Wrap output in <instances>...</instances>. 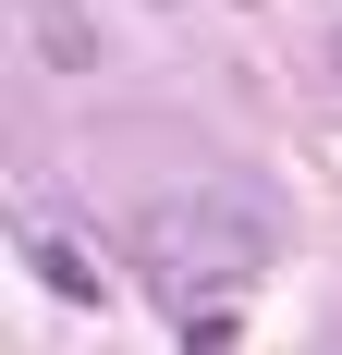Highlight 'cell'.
Returning a JSON list of instances; mask_svg holds the SVG:
<instances>
[{"mask_svg":"<svg viewBox=\"0 0 342 355\" xmlns=\"http://www.w3.org/2000/svg\"><path fill=\"white\" fill-rule=\"evenodd\" d=\"M281 245V209H269V184H233V172H208L183 184V196H147L135 209V257H147V282L159 294H244L257 270H269Z\"/></svg>","mask_w":342,"mask_h":355,"instance_id":"obj_1","label":"cell"},{"mask_svg":"<svg viewBox=\"0 0 342 355\" xmlns=\"http://www.w3.org/2000/svg\"><path fill=\"white\" fill-rule=\"evenodd\" d=\"M25 270L62 294V306H86V294H98V270H86V245H73V233H25Z\"/></svg>","mask_w":342,"mask_h":355,"instance_id":"obj_2","label":"cell"}]
</instances>
